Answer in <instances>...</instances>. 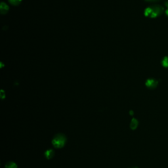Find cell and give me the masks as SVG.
Listing matches in <instances>:
<instances>
[{"label": "cell", "instance_id": "cell-1", "mask_svg": "<svg viewBox=\"0 0 168 168\" xmlns=\"http://www.w3.org/2000/svg\"><path fill=\"white\" fill-rule=\"evenodd\" d=\"M164 7L160 5H152L147 7L145 11V15L147 17L156 18L163 13Z\"/></svg>", "mask_w": 168, "mask_h": 168}, {"label": "cell", "instance_id": "cell-2", "mask_svg": "<svg viewBox=\"0 0 168 168\" xmlns=\"http://www.w3.org/2000/svg\"><path fill=\"white\" fill-rule=\"evenodd\" d=\"M66 142V137L63 134H57L53 139L52 144L56 148H62Z\"/></svg>", "mask_w": 168, "mask_h": 168}, {"label": "cell", "instance_id": "cell-3", "mask_svg": "<svg viewBox=\"0 0 168 168\" xmlns=\"http://www.w3.org/2000/svg\"><path fill=\"white\" fill-rule=\"evenodd\" d=\"M158 81L156 80H154V79H148L147 80L146 83H145V85L148 88H150V89H154V88H156V87L158 85Z\"/></svg>", "mask_w": 168, "mask_h": 168}, {"label": "cell", "instance_id": "cell-4", "mask_svg": "<svg viewBox=\"0 0 168 168\" xmlns=\"http://www.w3.org/2000/svg\"><path fill=\"white\" fill-rule=\"evenodd\" d=\"M0 11H1V13L2 14H6L7 11H9V7L5 3L2 2L1 4V6H0Z\"/></svg>", "mask_w": 168, "mask_h": 168}, {"label": "cell", "instance_id": "cell-5", "mask_svg": "<svg viewBox=\"0 0 168 168\" xmlns=\"http://www.w3.org/2000/svg\"><path fill=\"white\" fill-rule=\"evenodd\" d=\"M55 155V152L54 151L51 149L47 150L46 152H45V156L47 159H51L52 158H53V156Z\"/></svg>", "mask_w": 168, "mask_h": 168}, {"label": "cell", "instance_id": "cell-6", "mask_svg": "<svg viewBox=\"0 0 168 168\" xmlns=\"http://www.w3.org/2000/svg\"><path fill=\"white\" fill-rule=\"evenodd\" d=\"M138 124H139L138 120L135 118H133L130 123V127L131 130H135V129L137 127V126H138Z\"/></svg>", "mask_w": 168, "mask_h": 168}, {"label": "cell", "instance_id": "cell-7", "mask_svg": "<svg viewBox=\"0 0 168 168\" xmlns=\"http://www.w3.org/2000/svg\"><path fill=\"white\" fill-rule=\"evenodd\" d=\"M5 168H17V166L15 163H14L13 162H10L7 163L5 165Z\"/></svg>", "mask_w": 168, "mask_h": 168}, {"label": "cell", "instance_id": "cell-8", "mask_svg": "<svg viewBox=\"0 0 168 168\" xmlns=\"http://www.w3.org/2000/svg\"><path fill=\"white\" fill-rule=\"evenodd\" d=\"M162 64L164 67L168 68V57H165L162 61Z\"/></svg>", "mask_w": 168, "mask_h": 168}, {"label": "cell", "instance_id": "cell-9", "mask_svg": "<svg viewBox=\"0 0 168 168\" xmlns=\"http://www.w3.org/2000/svg\"><path fill=\"white\" fill-rule=\"evenodd\" d=\"M22 0H9L10 4L13 5H18L21 4Z\"/></svg>", "mask_w": 168, "mask_h": 168}, {"label": "cell", "instance_id": "cell-10", "mask_svg": "<svg viewBox=\"0 0 168 168\" xmlns=\"http://www.w3.org/2000/svg\"><path fill=\"white\" fill-rule=\"evenodd\" d=\"M146 1H157V0H146Z\"/></svg>", "mask_w": 168, "mask_h": 168}, {"label": "cell", "instance_id": "cell-11", "mask_svg": "<svg viewBox=\"0 0 168 168\" xmlns=\"http://www.w3.org/2000/svg\"><path fill=\"white\" fill-rule=\"evenodd\" d=\"M166 15H167V16H168V9H167L166 11Z\"/></svg>", "mask_w": 168, "mask_h": 168}, {"label": "cell", "instance_id": "cell-12", "mask_svg": "<svg viewBox=\"0 0 168 168\" xmlns=\"http://www.w3.org/2000/svg\"><path fill=\"white\" fill-rule=\"evenodd\" d=\"M166 5L167 6V7L168 8V1H166Z\"/></svg>", "mask_w": 168, "mask_h": 168}]
</instances>
